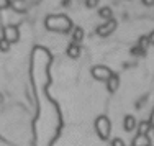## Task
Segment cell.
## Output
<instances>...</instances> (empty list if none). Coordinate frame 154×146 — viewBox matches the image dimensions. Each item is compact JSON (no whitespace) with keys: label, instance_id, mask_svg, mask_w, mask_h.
<instances>
[{"label":"cell","instance_id":"obj_6","mask_svg":"<svg viewBox=\"0 0 154 146\" xmlns=\"http://www.w3.org/2000/svg\"><path fill=\"white\" fill-rule=\"evenodd\" d=\"M10 5H12V8L15 10L17 13H25L28 8H30V7L26 5V2H25V0H12V2H10Z\"/></svg>","mask_w":154,"mask_h":146},{"label":"cell","instance_id":"obj_4","mask_svg":"<svg viewBox=\"0 0 154 146\" xmlns=\"http://www.w3.org/2000/svg\"><path fill=\"white\" fill-rule=\"evenodd\" d=\"M2 31H3V39H7L10 45H13V43H17L20 39V31H18L15 25H7Z\"/></svg>","mask_w":154,"mask_h":146},{"label":"cell","instance_id":"obj_5","mask_svg":"<svg viewBox=\"0 0 154 146\" xmlns=\"http://www.w3.org/2000/svg\"><path fill=\"white\" fill-rule=\"evenodd\" d=\"M115 30H116V20L112 18V20H107L103 25H100V26L97 28V35L98 36H108Z\"/></svg>","mask_w":154,"mask_h":146},{"label":"cell","instance_id":"obj_1","mask_svg":"<svg viewBox=\"0 0 154 146\" xmlns=\"http://www.w3.org/2000/svg\"><path fill=\"white\" fill-rule=\"evenodd\" d=\"M45 26L49 31L56 33H67L72 30V21L66 15H49L45 20Z\"/></svg>","mask_w":154,"mask_h":146},{"label":"cell","instance_id":"obj_18","mask_svg":"<svg viewBox=\"0 0 154 146\" xmlns=\"http://www.w3.org/2000/svg\"><path fill=\"white\" fill-rule=\"evenodd\" d=\"M7 7H10V0H0V10H5Z\"/></svg>","mask_w":154,"mask_h":146},{"label":"cell","instance_id":"obj_17","mask_svg":"<svg viewBox=\"0 0 154 146\" xmlns=\"http://www.w3.org/2000/svg\"><path fill=\"white\" fill-rule=\"evenodd\" d=\"M112 146H125V141L122 138H115V140H112Z\"/></svg>","mask_w":154,"mask_h":146},{"label":"cell","instance_id":"obj_19","mask_svg":"<svg viewBox=\"0 0 154 146\" xmlns=\"http://www.w3.org/2000/svg\"><path fill=\"white\" fill-rule=\"evenodd\" d=\"M25 2H26L28 7H33V5H36V3H39V0H25Z\"/></svg>","mask_w":154,"mask_h":146},{"label":"cell","instance_id":"obj_16","mask_svg":"<svg viewBox=\"0 0 154 146\" xmlns=\"http://www.w3.org/2000/svg\"><path fill=\"white\" fill-rule=\"evenodd\" d=\"M85 5L89 7V8H95V7L98 5V0H85Z\"/></svg>","mask_w":154,"mask_h":146},{"label":"cell","instance_id":"obj_9","mask_svg":"<svg viewBox=\"0 0 154 146\" xmlns=\"http://www.w3.org/2000/svg\"><path fill=\"white\" fill-rule=\"evenodd\" d=\"M67 56L71 57V59H77V57L80 56V46L77 45V43H71V45L67 46Z\"/></svg>","mask_w":154,"mask_h":146},{"label":"cell","instance_id":"obj_10","mask_svg":"<svg viewBox=\"0 0 154 146\" xmlns=\"http://www.w3.org/2000/svg\"><path fill=\"white\" fill-rule=\"evenodd\" d=\"M123 126H125V130H126V131H133L134 128H136V118H134L133 115H126V116H125Z\"/></svg>","mask_w":154,"mask_h":146},{"label":"cell","instance_id":"obj_21","mask_svg":"<svg viewBox=\"0 0 154 146\" xmlns=\"http://www.w3.org/2000/svg\"><path fill=\"white\" fill-rule=\"evenodd\" d=\"M148 38H149V45H154V30H152V33L148 36Z\"/></svg>","mask_w":154,"mask_h":146},{"label":"cell","instance_id":"obj_3","mask_svg":"<svg viewBox=\"0 0 154 146\" xmlns=\"http://www.w3.org/2000/svg\"><path fill=\"white\" fill-rule=\"evenodd\" d=\"M112 76H113L112 69H108L107 66H94V67H92V77L97 79V81L107 82Z\"/></svg>","mask_w":154,"mask_h":146},{"label":"cell","instance_id":"obj_11","mask_svg":"<svg viewBox=\"0 0 154 146\" xmlns=\"http://www.w3.org/2000/svg\"><path fill=\"white\" fill-rule=\"evenodd\" d=\"M149 130H152V125L149 123V120H146V122H141L138 126V135H148Z\"/></svg>","mask_w":154,"mask_h":146},{"label":"cell","instance_id":"obj_12","mask_svg":"<svg viewBox=\"0 0 154 146\" xmlns=\"http://www.w3.org/2000/svg\"><path fill=\"white\" fill-rule=\"evenodd\" d=\"M82 39H84V30L80 26L74 28V31H72V43H77V45H79Z\"/></svg>","mask_w":154,"mask_h":146},{"label":"cell","instance_id":"obj_23","mask_svg":"<svg viewBox=\"0 0 154 146\" xmlns=\"http://www.w3.org/2000/svg\"><path fill=\"white\" fill-rule=\"evenodd\" d=\"M152 131H154V126H152Z\"/></svg>","mask_w":154,"mask_h":146},{"label":"cell","instance_id":"obj_15","mask_svg":"<svg viewBox=\"0 0 154 146\" xmlns=\"http://www.w3.org/2000/svg\"><path fill=\"white\" fill-rule=\"evenodd\" d=\"M148 45H149V38H144V36H143V38L139 39V48L146 51V48H148Z\"/></svg>","mask_w":154,"mask_h":146},{"label":"cell","instance_id":"obj_7","mask_svg":"<svg viewBox=\"0 0 154 146\" xmlns=\"http://www.w3.org/2000/svg\"><path fill=\"white\" fill-rule=\"evenodd\" d=\"M133 146H151V140L148 135H136L133 140Z\"/></svg>","mask_w":154,"mask_h":146},{"label":"cell","instance_id":"obj_14","mask_svg":"<svg viewBox=\"0 0 154 146\" xmlns=\"http://www.w3.org/2000/svg\"><path fill=\"white\" fill-rule=\"evenodd\" d=\"M10 43L7 41V39H3V38H0V51H2V53H7V51L10 49Z\"/></svg>","mask_w":154,"mask_h":146},{"label":"cell","instance_id":"obj_2","mask_svg":"<svg viewBox=\"0 0 154 146\" xmlns=\"http://www.w3.org/2000/svg\"><path fill=\"white\" fill-rule=\"evenodd\" d=\"M95 130H97V135L102 140H108L110 131H112V123H110V120L105 115H100L95 120Z\"/></svg>","mask_w":154,"mask_h":146},{"label":"cell","instance_id":"obj_13","mask_svg":"<svg viewBox=\"0 0 154 146\" xmlns=\"http://www.w3.org/2000/svg\"><path fill=\"white\" fill-rule=\"evenodd\" d=\"M98 15H100L105 21H107V20H112L113 13H112V8H108V7H103V8L98 10Z\"/></svg>","mask_w":154,"mask_h":146},{"label":"cell","instance_id":"obj_8","mask_svg":"<svg viewBox=\"0 0 154 146\" xmlns=\"http://www.w3.org/2000/svg\"><path fill=\"white\" fill-rule=\"evenodd\" d=\"M118 85H120V79H118V76H116V74H113L112 77L107 81V89H108V92H110V94H115L116 89H118Z\"/></svg>","mask_w":154,"mask_h":146},{"label":"cell","instance_id":"obj_20","mask_svg":"<svg viewBox=\"0 0 154 146\" xmlns=\"http://www.w3.org/2000/svg\"><path fill=\"white\" fill-rule=\"evenodd\" d=\"M144 5H148V7H151V5H154V0H141Z\"/></svg>","mask_w":154,"mask_h":146},{"label":"cell","instance_id":"obj_22","mask_svg":"<svg viewBox=\"0 0 154 146\" xmlns=\"http://www.w3.org/2000/svg\"><path fill=\"white\" fill-rule=\"evenodd\" d=\"M149 123L154 126V110H152V113H151V118H149Z\"/></svg>","mask_w":154,"mask_h":146}]
</instances>
